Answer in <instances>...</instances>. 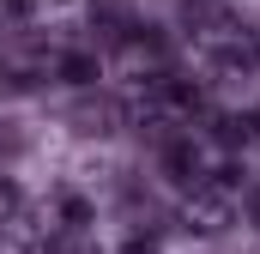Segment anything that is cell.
Masks as SVG:
<instances>
[{
    "label": "cell",
    "instance_id": "obj_1",
    "mask_svg": "<svg viewBox=\"0 0 260 254\" xmlns=\"http://www.w3.org/2000/svg\"><path fill=\"white\" fill-rule=\"evenodd\" d=\"M188 230L200 236H218V230H230V218H236V206H230V182L224 176H206L200 188H188Z\"/></svg>",
    "mask_w": 260,
    "mask_h": 254
},
{
    "label": "cell",
    "instance_id": "obj_2",
    "mask_svg": "<svg viewBox=\"0 0 260 254\" xmlns=\"http://www.w3.org/2000/svg\"><path fill=\"white\" fill-rule=\"evenodd\" d=\"M164 170H170V182L200 188V182H206V151H200L188 133H176V139H164Z\"/></svg>",
    "mask_w": 260,
    "mask_h": 254
},
{
    "label": "cell",
    "instance_id": "obj_3",
    "mask_svg": "<svg viewBox=\"0 0 260 254\" xmlns=\"http://www.w3.org/2000/svg\"><path fill=\"white\" fill-rule=\"evenodd\" d=\"M43 79V61L30 55H0V91H30Z\"/></svg>",
    "mask_w": 260,
    "mask_h": 254
},
{
    "label": "cell",
    "instance_id": "obj_4",
    "mask_svg": "<svg viewBox=\"0 0 260 254\" xmlns=\"http://www.w3.org/2000/svg\"><path fill=\"white\" fill-rule=\"evenodd\" d=\"M73 121H79V133H115L121 109H115L109 97H97V103H79V109H73Z\"/></svg>",
    "mask_w": 260,
    "mask_h": 254
},
{
    "label": "cell",
    "instance_id": "obj_5",
    "mask_svg": "<svg viewBox=\"0 0 260 254\" xmlns=\"http://www.w3.org/2000/svg\"><path fill=\"white\" fill-rule=\"evenodd\" d=\"M55 73H61L67 85H97V55H85V49H67V55H55Z\"/></svg>",
    "mask_w": 260,
    "mask_h": 254
},
{
    "label": "cell",
    "instance_id": "obj_6",
    "mask_svg": "<svg viewBox=\"0 0 260 254\" xmlns=\"http://www.w3.org/2000/svg\"><path fill=\"white\" fill-rule=\"evenodd\" d=\"M254 139V115H218V145H248Z\"/></svg>",
    "mask_w": 260,
    "mask_h": 254
},
{
    "label": "cell",
    "instance_id": "obj_7",
    "mask_svg": "<svg viewBox=\"0 0 260 254\" xmlns=\"http://www.w3.org/2000/svg\"><path fill=\"white\" fill-rule=\"evenodd\" d=\"M121 254H157V242L151 236H133V242H121Z\"/></svg>",
    "mask_w": 260,
    "mask_h": 254
},
{
    "label": "cell",
    "instance_id": "obj_8",
    "mask_svg": "<svg viewBox=\"0 0 260 254\" xmlns=\"http://www.w3.org/2000/svg\"><path fill=\"white\" fill-rule=\"evenodd\" d=\"M248 218H254V230H260V188H254V200H248Z\"/></svg>",
    "mask_w": 260,
    "mask_h": 254
}]
</instances>
